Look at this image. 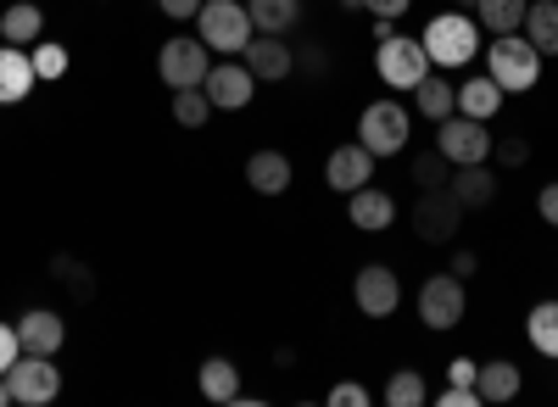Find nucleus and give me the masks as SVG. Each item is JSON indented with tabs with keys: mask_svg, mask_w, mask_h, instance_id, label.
Instances as JSON below:
<instances>
[{
	"mask_svg": "<svg viewBox=\"0 0 558 407\" xmlns=\"http://www.w3.org/2000/svg\"><path fill=\"white\" fill-rule=\"evenodd\" d=\"M436 151H441L452 168L486 162V157H492V134H486L481 118H441V123H436Z\"/></svg>",
	"mask_w": 558,
	"mask_h": 407,
	"instance_id": "obj_9",
	"label": "nucleus"
},
{
	"mask_svg": "<svg viewBox=\"0 0 558 407\" xmlns=\"http://www.w3.org/2000/svg\"><path fill=\"white\" fill-rule=\"evenodd\" d=\"M23 357V341H17V324H0V374Z\"/></svg>",
	"mask_w": 558,
	"mask_h": 407,
	"instance_id": "obj_34",
	"label": "nucleus"
},
{
	"mask_svg": "<svg viewBox=\"0 0 558 407\" xmlns=\"http://www.w3.org/2000/svg\"><path fill=\"white\" fill-rule=\"evenodd\" d=\"M408 134H413V112L397 107V101H368L363 118H357V140L368 146V157H397L408 146Z\"/></svg>",
	"mask_w": 558,
	"mask_h": 407,
	"instance_id": "obj_4",
	"label": "nucleus"
},
{
	"mask_svg": "<svg viewBox=\"0 0 558 407\" xmlns=\"http://www.w3.org/2000/svg\"><path fill=\"white\" fill-rule=\"evenodd\" d=\"M352 301H357L363 319H391V312L402 307V285H397V274L386 262H368L352 280Z\"/></svg>",
	"mask_w": 558,
	"mask_h": 407,
	"instance_id": "obj_11",
	"label": "nucleus"
},
{
	"mask_svg": "<svg viewBox=\"0 0 558 407\" xmlns=\"http://www.w3.org/2000/svg\"><path fill=\"white\" fill-rule=\"evenodd\" d=\"M520 369L514 363H481V374H475V391H481V402H514L520 396Z\"/></svg>",
	"mask_w": 558,
	"mask_h": 407,
	"instance_id": "obj_26",
	"label": "nucleus"
},
{
	"mask_svg": "<svg viewBox=\"0 0 558 407\" xmlns=\"http://www.w3.org/2000/svg\"><path fill=\"white\" fill-rule=\"evenodd\" d=\"M520 34L536 45L542 57H558V0H531V7H525V23H520Z\"/></svg>",
	"mask_w": 558,
	"mask_h": 407,
	"instance_id": "obj_23",
	"label": "nucleus"
},
{
	"mask_svg": "<svg viewBox=\"0 0 558 407\" xmlns=\"http://www.w3.org/2000/svg\"><path fill=\"white\" fill-rule=\"evenodd\" d=\"M492 151L502 157V168H525V162H531V146L520 140V134H508V140H502V146H492Z\"/></svg>",
	"mask_w": 558,
	"mask_h": 407,
	"instance_id": "obj_33",
	"label": "nucleus"
},
{
	"mask_svg": "<svg viewBox=\"0 0 558 407\" xmlns=\"http://www.w3.org/2000/svg\"><path fill=\"white\" fill-rule=\"evenodd\" d=\"M7 402H12V380H7V374H0V407H7Z\"/></svg>",
	"mask_w": 558,
	"mask_h": 407,
	"instance_id": "obj_44",
	"label": "nucleus"
},
{
	"mask_svg": "<svg viewBox=\"0 0 558 407\" xmlns=\"http://www.w3.org/2000/svg\"><path fill=\"white\" fill-rule=\"evenodd\" d=\"M425 51H430V67H463L475 62L481 51V23L470 12H441L425 23Z\"/></svg>",
	"mask_w": 558,
	"mask_h": 407,
	"instance_id": "obj_2",
	"label": "nucleus"
},
{
	"mask_svg": "<svg viewBox=\"0 0 558 407\" xmlns=\"http://www.w3.org/2000/svg\"><path fill=\"white\" fill-rule=\"evenodd\" d=\"M157 73L173 84V89H196V84H207V73H213V57H207V39L196 34H179V39H168L162 45V57H157Z\"/></svg>",
	"mask_w": 558,
	"mask_h": 407,
	"instance_id": "obj_6",
	"label": "nucleus"
},
{
	"mask_svg": "<svg viewBox=\"0 0 558 407\" xmlns=\"http://www.w3.org/2000/svg\"><path fill=\"white\" fill-rule=\"evenodd\" d=\"M525 341L547 357V363H558V301L531 307V319H525Z\"/></svg>",
	"mask_w": 558,
	"mask_h": 407,
	"instance_id": "obj_27",
	"label": "nucleus"
},
{
	"mask_svg": "<svg viewBox=\"0 0 558 407\" xmlns=\"http://www.w3.org/2000/svg\"><path fill=\"white\" fill-rule=\"evenodd\" d=\"M34 73H39V78H62V73H68V51H62L57 39H39V45H34Z\"/></svg>",
	"mask_w": 558,
	"mask_h": 407,
	"instance_id": "obj_32",
	"label": "nucleus"
},
{
	"mask_svg": "<svg viewBox=\"0 0 558 407\" xmlns=\"http://www.w3.org/2000/svg\"><path fill=\"white\" fill-rule=\"evenodd\" d=\"M447 190L463 201V212H481V207H492V196H497V178H492L486 162H463V168L452 173Z\"/></svg>",
	"mask_w": 558,
	"mask_h": 407,
	"instance_id": "obj_18",
	"label": "nucleus"
},
{
	"mask_svg": "<svg viewBox=\"0 0 558 407\" xmlns=\"http://www.w3.org/2000/svg\"><path fill=\"white\" fill-rule=\"evenodd\" d=\"M441 407H481V391H475V385H452V391L441 396Z\"/></svg>",
	"mask_w": 558,
	"mask_h": 407,
	"instance_id": "obj_40",
	"label": "nucleus"
},
{
	"mask_svg": "<svg viewBox=\"0 0 558 407\" xmlns=\"http://www.w3.org/2000/svg\"><path fill=\"white\" fill-rule=\"evenodd\" d=\"M475 268H481V257H475V251H452V268H447V274H458V280H475Z\"/></svg>",
	"mask_w": 558,
	"mask_h": 407,
	"instance_id": "obj_42",
	"label": "nucleus"
},
{
	"mask_svg": "<svg viewBox=\"0 0 558 407\" xmlns=\"http://www.w3.org/2000/svg\"><path fill=\"white\" fill-rule=\"evenodd\" d=\"M17 341H23V351L57 357L62 351V319H57L51 307H28L23 319H17Z\"/></svg>",
	"mask_w": 558,
	"mask_h": 407,
	"instance_id": "obj_16",
	"label": "nucleus"
},
{
	"mask_svg": "<svg viewBox=\"0 0 558 407\" xmlns=\"http://www.w3.org/2000/svg\"><path fill=\"white\" fill-rule=\"evenodd\" d=\"M463 307H470V296H463L458 274H436V280L418 285V324L425 330H458Z\"/></svg>",
	"mask_w": 558,
	"mask_h": 407,
	"instance_id": "obj_8",
	"label": "nucleus"
},
{
	"mask_svg": "<svg viewBox=\"0 0 558 407\" xmlns=\"http://www.w3.org/2000/svg\"><path fill=\"white\" fill-rule=\"evenodd\" d=\"M413 178L425 190H441V185H452V162L441 157V151H430V157H413Z\"/></svg>",
	"mask_w": 558,
	"mask_h": 407,
	"instance_id": "obj_31",
	"label": "nucleus"
},
{
	"mask_svg": "<svg viewBox=\"0 0 558 407\" xmlns=\"http://www.w3.org/2000/svg\"><path fill=\"white\" fill-rule=\"evenodd\" d=\"M296 62H307V73H324V67H330V57H324V51H302Z\"/></svg>",
	"mask_w": 558,
	"mask_h": 407,
	"instance_id": "obj_43",
	"label": "nucleus"
},
{
	"mask_svg": "<svg viewBox=\"0 0 558 407\" xmlns=\"http://www.w3.org/2000/svg\"><path fill=\"white\" fill-rule=\"evenodd\" d=\"M207 101H213V112H241V107H252V89H257V78H252V67L246 62H223V67H213L207 73Z\"/></svg>",
	"mask_w": 558,
	"mask_h": 407,
	"instance_id": "obj_12",
	"label": "nucleus"
},
{
	"mask_svg": "<svg viewBox=\"0 0 558 407\" xmlns=\"http://www.w3.org/2000/svg\"><path fill=\"white\" fill-rule=\"evenodd\" d=\"M475 374H481V363H470V357H452V363H447L452 385H475Z\"/></svg>",
	"mask_w": 558,
	"mask_h": 407,
	"instance_id": "obj_36",
	"label": "nucleus"
},
{
	"mask_svg": "<svg viewBox=\"0 0 558 407\" xmlns=\"http://www.w3.org/2000/svg\"><path fill=\"white\" fill-rule=\"evenodd\" d=\"M430 73V51H425V39H413V34H391L380 45V78L391 89H413L418 78Z\"/></svg>",
	"mask_w": 558,
	"mask_h": 407,
	"instance_id": "obj_10",
	"label": "nucleus"
},
{
	"mask_svg": "<svg viewBox=\"0 0 558 407\" xmlns=\"http://www.w3.org/2000/svg\"><path fill=\"white\" fill-rule=\"evenodd\" d=\"M341 7H347V12H357V7H363V0H341Z\"/></svg>",
	"mask_w": 558,
	"mask_h": 407,
	"instance_id": "obj_46",
	"label": "nucleus"
},
{
	"mask_svg": "<svg viewBox=\"0 0 558 407\" xmlns=\"http://www.w3.org/2000/svg\"><path fill=\"white\" fill-rule=\"evenodd\" d=\"M196 380H202V396L207 402H241V369L229 363V357H207Z\"/></svg>",
	"mask_w": 558,
	"mask_h": 407,
	"instance_id": "obj_25",
	"label": "nucleus"
},
{
	"mask_svg": "<svg viewBox=\"0 0 558 407\" xmlns=\"http://www.w3.org/2000/svg\"><path fill=\"white\" fill-rule=\"evenodd\" d=\"M386 402H391V407H418V402H425V380H418V369H402V374H391V385H386Z\"/></svg>",
	"mask_w": 558,
	"mask_h": 407,
	"instance_id": "obj_30",
	"label": "nucleus"
},
{
	"mask_svg": "<svg viewBox=\"0 0 558 407\" xmlns=\"http://www.w3.org/2000/svg\"><path fill=\"white\" fill-rule=\"evenodd\" d=\"M347 218L357 223V230H391V223H397V201L386 190H375V185H363V190H352Z\"/></svg>",
	"mask_w": 558,
	"mask_h": 407,
	"instance_id": "obj_19",
	"label": "nucleus"
},
{
	"mask_svg": "<svg viewBox=\"0 0 558 407\" xmlns=\"http://www.w3.org/2000/svg\"><path fill=\"white\" fill-rule=\"evenodd\" d=\"M157 7H162L173 23H196V12L207 7V0H157Z\"/></svg>",
	"mask_w": 558,
	"mask_h": 407,
	"instance_id": "obj_35",
	"label": "nucleus"
},
{
	"mask_svg": "<svg viewBox=\"0 0 558 407\" xmlns=\"http://www.w3.org/2000/svg\"><path fill=\"white\" fill-rule=\"evenodd\" d=\"M39 84L34 57H23V45H0V107L28 101V89Z\"/></svg>",
	"mask_w": 558,
	"mask_h": 407,
	"instance_id": "obj_15",
	"label": "nucleus"
},
{
	"mask_svg": "<svg viewBox=\"0 0 558 407\" xmlns=\"http://www.w3.org/2000/svg\"><path fill=\"white\" fill-rule=\"evenodd\" d=\"M7 380H12V402H23V407H45V402L62 396L57 357H39V351H23L17 363L7 369Z\"/></svg>",
	"mask_w": 558,
	"mask_h": 407,
	"instance_id": "obj_5",
	"label": "nucleus"
},
{
	"mask_svg": "<svg viewBox=\"0 0 558 407\" xmlns=\"http://www.w3.org/2000/svg\"><path fill=\"white\" fill-rule=\"evenodd\" d=\"M213 118V101H207V89L196 84V89H173V123H184V128H202Z\"/></svg>",
	"mask_w": 558,
	"mask_h": 407,
	"instance_id": "obj_29",
	"label": "nucleus"
},
{
	"mask_svg": "<svg viewBox=\"0 0 558 407\" xmlns=\"http://www.w3.org/2000/svg\"><path fill=\"white\" fill-rule=\"evenodd\" d=\"M291 178H296V168H291V157H279V151H257V157L246 162V185H252L257 196H286Z\"/></svg>",
	"mask_w": 558,
	"mask_h": 407,
	"instance_id": "obj_17",
	"label": "nucleus"
},
{
	"mask_svg": "<svg viewBox=\"0 0 558 407\" xmlns=\"http://www.w3.org/2000/svg\"><path fill=\"white\" fill-rule=\"evenodd\" d=\"M458 12H475V0H458Z\"/></svg>",
	"mask_w": 558,
	"mask_h": 407,
	"instance_id": "obj_45",
	"label": "nucleus"
},
{
	"mask_svg": "<svg viewBox=\"0 0 558 407\" xmlns=\"http://www.w3.org/2000/svg\"><path fill=\"white\" fill-rule=\"evenodd\" d=\"M536 212L553 223V230H558V178H553V185H542V196H536Z\"/></svg>",
	"mask_w": 558,
	"mask_h": 407,
	"instance_id": "obj_37",
	"label": "nucleus"
},
{
	"mask_svg": "<svg viewBox=\"0 0 558 407\" xmlns=\"http://www.w3.org/2000/svg\"><path fill=\"white\" fill-rule=\"evenodd\" d=\"M458 223H463V201L441 185V190H425L413 201V235L430 240V246H447L458 240Z\"/></svg>",
	"mask_w": 558,
	"mask_h": 407,
	"instance_id": "obj_7",
	"label": "nucleus"
},
{
	"mask_svg": "<svg viewBox=\"0 0 558 407\" xmlns=\"http://www.w3.org/2000/svg\"><path fill=\"white\" fill-rule=\"evenodd\" d=\"M246 12L257 34H286L302 23V0H246Z\"/></svg>",
	"mask_w": 558,
	"mask_h": 407,
	"instance_id": "obj_24",
	"label": "nucleus"
},
{
	"mask_svg": "<svg viewBox=\"0 0 558 407\" xmlns=\"http://www.w3.org/2000/svg\"><path fill=\"white\" fill-rule=\"evenodd\" d=\"M241 62L252 67V78H268V84H279V78H291V67H296V51L279 34H252V45L241 51Z\"/></svg>",
	"mask_w": 558,
	"mask_h": 407,
	"instance_id": "obj_13",
	"label": "nucleus"
},
{
	"mask_svg": "<svg viewBox=\"0 0 558 407\" xmlns=\"http://www.w3.org/2000/svg\"><path fill=\"white\" fill-rule=\"evenodd\" d=\"M486 73L497 78L502 96H525V89H536V78H542V51L525 34H497L492 51H486Z\"/></svg>",
	"mask_w": 558,
	"mask_h": 407,
	"instance_id": "obj_1",
	"label": "nucleus"
},
{
	"mask_svg": "<svg viewBox=\"0 0 558 407\" xmlns=\"http://www.w3.org/2000/svg\"><path fill=\"white\" fill-rule=\"evenodd\" d=\"M458 112H463V118H481V123L497 118V112H502V89H497V78H492V73L463 78V84H458Z\"/></svg>",
	"mask_w": 558,
	"mask_h": 407,
	"instance_id": "obj_21",
	"label": "nucleus"
},
{
	"mask_svg": "<svg viewBox=\"0 0 558 407\" xmlns=\"http://www.w3.org/2000/svg\"><path fill=\"white\" fill-rule=\"evenodd\" d=\"M363 402H368L363 385H336V391H330V407H363Z\"/></svg>",
	"mask_w": 558,
	"mask_h": 407,
	"instance_id": "obj_39",
	"label": "nucleus"
},
{
	"mask_svg": "<svg viewBox=\"0 0 558 407\" xmlns=\"http://www.w3.org/2000/svg\"><path fill=\"white\" fill-rule=\"evenodd\" d=\"M51 274H68V280L78 285V296H89V274H84V268H73L68 257H57V262H51Z\"/></svg>",
	"mask_w": 558,
	"mask_h": 407,
	"instance_id": "obj_41",
	"label": "nucleus"
},
{
	"mask_svg": "<svg viewBox=\"0 0 558 407\" xmlns=\"http://www.w3.org/2000/svg\"><path fill=\"white\" fill-rule=\"evenodd\" d=\"M39 34H45V12L34 0H12V7L0 12V39L7 45H39Z\"/></svg>",
	"mask_w": 558,
	"mask_h": 407,
	"instance_id": "obj_22",
	"label": "nucleus"
},
{
	"mask_svg": "<svg viewBox=\"0 0 558 407\" xmlns=\"http://www.w3.org/2000/svg\"><path fill=\"white\" fill-rule=\"evenodd\" d=\"M196 34L207 39V51H223V57H241L252 45V12L235 7V0H207V7L196 12Z\"/></svg>",
	"mask_w": 558,
	"mask_h": 407,
	"instance_id": "obj_3",
	"label": "nucleus"
},
{
	"mask_svg": "<svg viewBox=\"0 0 558 407\" xmlns=\"http://www.w3.org/2000/svg\"><path fill=\"white\" fill-rule=\"evenodd\" d=\"M413 107H418V118L441 123V118H452V112H458V89H452V84H447V78L430 67L425 78L413 84Z\"/></svg>",
	"mask_w": 558,
	"mask_h": 407,
	"instance_id": "obj_20",
	"label": "nucleus"
},
{
	"mask_svg": "<svg viewBox=\"0 0 558 407\" xmlns=\"http://www.w3.org/2000/svg\"><path fill=\"white\" fill-rule=\"evenodd\" d=\"M525 7H531V0H475V23L492 28V34H520Z\"/></svg>",
	"mask_w": 558,
	"mask_h": 407,
	"instance_id": "obj_28",
	"label": "nucleus"
},
{
	"mask_svg": "<svg viewBox=\"0 0 558 407\" xmlns=\"http://www.w3.org/2000/svg\"><path fill=\"white\" fill-rule=\"evenodd\" d=\"M408 7H413V0H363V12H375V17H391V23H397V17H402Z\"/></svg>",
	"mask_w": 558,
	"mask_h": 407,
	"instance_id": "obj_38",
	"label": "nucleus"
},
{
	"mask_svg": "<svg viewBox=\"0 0 558 407\" xmlns=\"http://www.w3.org/2000/svg\"><path fill=\"white\" fill-rule=\"evenodd\" d=\"M368 173H375V157H368V146H363V140L336 146V151H330V162H324V178H330V190H341V196L363 190V185H368Z\"/></svg>",
	"mask_w": 558,
	"mask_h": 407,
	"instance_id": "obj_14",
	"label": "nucleus"
}]
</instances>
